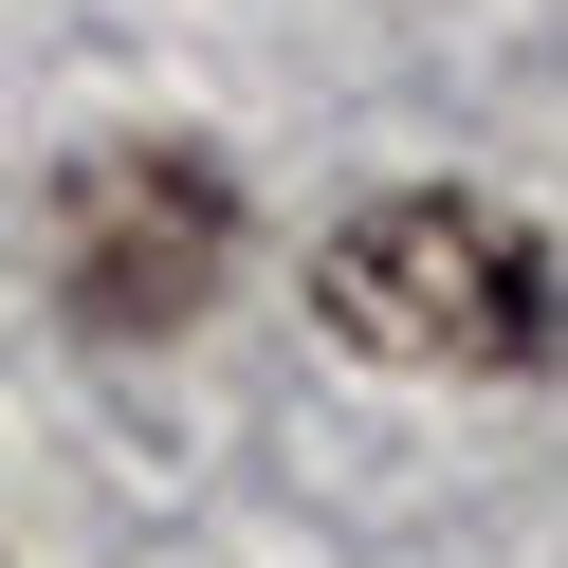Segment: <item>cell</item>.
Masks as SVG:
<instances>
[{"mask_svg":"<svg viewBox=\"0 0 568 568\" xmlns=\"http://www.w3.org/2000/svg\"><path fill=\"white\" fill-rule=\"evenodd\" d=\"M312 312L385 367H531L550 348V257L531 221H477L458 184H404L312 257Z\"/></svg>","mask_w":568,"mask_h":568,"instance_id":"obj_1","label":"cell"},{"mask_svg":"<svg viewBox=\"0 0 568 568\" xmlns=\"http://www.w3.org/2000/svg\"><path fill=\"white\" fill-rule=\"evenodd\" d=\"M221 257H239V184H221L202 148H92L74 184L38 202V275H55V312H74V331H111V348L184 331V312L221 294Z\"/></svg>","mask_w":568,"mask_h":568,"instance_id":"obj_2","label":"cell"}]
</instances>
